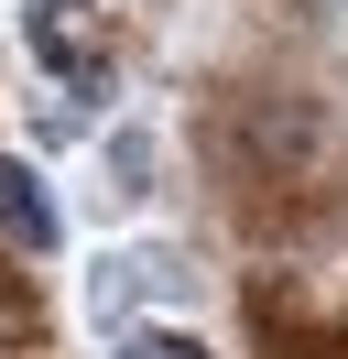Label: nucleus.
Instances as JSON below:
<instances>
[{
	"label": "nucleus",
	"instance_id": "nucleus-2",
	"mask_svg": "<svg viewBox=\"0 0 348 359\" xmlns=\"http://www.w3.org/2000/svg\"><path fill=\"white\" fill-rule=\"evenodd\" d=\"M120 359H207V348H196V337H163V327H142V337H130Z\"/></svg>",
	"mask_w": 348,
	"mask_h": 359
},
{
	"label": "nucleus",
	"instance_id": "nucleus-1",
	"mask_svg": "<svg viewBox=\"0 0 348 359\" xmlns=\"http://www.w3.org/2000/svg\"><path fill=\"white\" fill-rule=\"evenodd\" d=\"M0 240L11 250H55V207H44L33 163H0Z\"/></svg>",
	"mask_w": 348,
	"mask_h": 359
}]
</instances>
